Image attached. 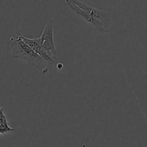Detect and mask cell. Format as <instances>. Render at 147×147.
I'll return each mask as SVG.
<instances>
[{
  "label": "cell",
  "instance_id": "6da1fadb",
  "mask_svg": "<svg viewBox=\"0 0 147 147\" xmlns=\"http://www.w3.org/2000/svg\"><path fill=\"white\" fill-rule=\"evenodd\" d=\"M71 10L92 24L100 32H108L110 14L92 7L80 0H65Z\"/></svg>",
  "mask_w": 147,
  "mask_h": 147
},
{
  "label": "cell",
  "instance_id": "7a4b0ae2",
  "mask_svg": "<svg viewBox=\"0 0 147 147\" xmlns=\"http://www.w3.org/2000/svg\"><path fill=\"white\" fill-rule=\"evenodd\" d=\"M9 43L12 48V57L23 59L28 64L35 67L42 73H47L49 71L51 67L49 63L25 43L20 35L12 36L9 39Z\"/></svg>",
  "mask_w": 147,
  "mask_h": 147
},
{
  "label": "cell",
  "instance_id": "3957f363",
  "mask_svg": "<svg viewBox=\"0 0 147 147\" xmlns=\"http://www.w3.org/2000/svg\"><path fill=\"white\" fill-rule=\"evenodd\" d=\"M53 21L52 19H49L47 23L43 28V32L38 38V41L40 46L46 51L53 55L55 57H57V52L55 47L54 39H53Z\"/></svg>",
  "mask_w": 147,
  "mask_h": 147
},
{
  "label": "cell",
  "instance_id": "277c9868",
  "mask_svg": "<svg viewBox=\"0 0 147 147\" xmlns=\"http://www.w3.org/2000/svg\"><path fill=\"white\" fill-rule=\"evenodd\" d=\"M20 36L25 43H27L34 51L36 52L39 56H41L43 59H44L45 60L49 63V66H50L51 67H52L53 65L57 64L58 57H55L53 55H51V53H49V52L46 51L40 46V43H39L38 41V38H28L26 37L21 35Z\"/></svg>",
  "mask_w": 147,
  "mask_h": 147
},
{
  "label": "cell",
  "instance_id": "5b68a950",
  "mask_svg": "<svg viewBox=\"0 0 147 147\" xmlns=\"http://www.w3.org/2000/svg\"><path fill=\"white\" fill-rule=\"evenodd\" d=\"M13 131L14 128H11L8 124L6 116L3 112V108L0 105V134L6 135L9 132Z\"/></svg>",
  "mask_w": 147,
  "mask_h": 147
}]
</instances>
